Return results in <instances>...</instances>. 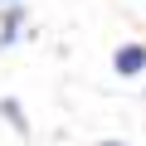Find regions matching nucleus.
<instances>
[{
    "label": "nucleus",
    "instance_id": "obj_4",
    "mask_svg": "<svg viewBox=\"0 0 146 146\" xmlns=\"http://www.w3.org/2000/svg\"><path fill=\"white\" fill-rule=\"evenodd\" d=\"M98 146H127V141H98Z\"/></svg>",
    "mask_w": 146,
    "mask_h": 146
},
{
    "label": "nucleus",
    "instance_id": "obj_2",
    "mask_svg": "<svg viewBox=\"0 0 146 146\" xmlns=\"http://www.w3.org/2000/svg\"><path fill=\"white\" fill-rule=\"evenodd\" d=\"M25 0H15V5H0V49H15L20 29H25Z\"/></svg>",
    "mask_w": 146,
    "mask_h": 146
},
{
    "label": "nucleus",
    "instance_id": "obj_1",
    "mask_svg": "<svg viewBox=\"0 0 146 146\" xmlns=\"http://www.w3.org/2000/svg\"><path fill=\"white\" fill-rule=\"evenodd\" d=\"M112 68L122 73V78H141V73H146V44H122L117 54H112Z\"/></svg>",
    "mask_w": 146,
    "mask_h": 146
},
{
    "label": "nucleus",
    "instance_id": "obj_5",
    "mask_svg": "<svg viewBox=\"0 0 146 146\" xmlns=\"http://www.w3.org/2000/svg\"><path fill=\"white\" fill-rule=\"evenodd\" d=\"M0 5H15V0H0Z\"/></svg>",
    "mask_w": 146,
    "mask_h": 146
},
{
    "label": "nucleus",
    "instance_id": "obj_3",
    "mask_svg": "<svg viewBox=\"0 0 146 146\" xmlns=\"http://www.w3.org/2000/svg\"><path fill=\"white\" fill-rule=\"evenodd\" d=\"M0 117H5V122L20 131V136H29V117L20 112V102H15V98H0Z\"/></svg>",
    "mask_w": 146,
    "mask_h": 146
}]
</instances>
